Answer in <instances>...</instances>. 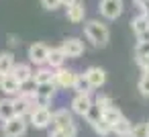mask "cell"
I'll return each instance as SVG.
<instances>
[{"label": "cell", "mask_w": 149, "mask_h": 137, "mask_svg": "<svg viewBox=\"0 0 149 137\" xmlns=\"http://www.w3.org/2000/svg\"><path fill=\"white\" fill-rule=\"evenodd\" d=\"M25 131H27V117H21V115L10 117L2 125L4 137H21V135H25Z\"/></svg>", "instance_id": "obj_2"}, {"label": "cell", "mask_w": 149, "mask_h": 137, "mask_svg": "<svg viewBox=\"0 0 149 137\" xmlns=\"http://www.w3.org/2000/svg\"><path fill=\"white\" fill-rule=\"evenodd\" d=\"M129 137H149V127H147V123L133 125V131H131Z\"/></svg>", "instance_id": "obj_27"}, {"label": "cell", "mask_w": 149, "mask_h": 137, "mask_svg": "<svg viewBox=\"0 0 149 137\" xmlns=\"http://www.w3.org/2000/svg\"><path fill=\"white\" fill-rule=\"evenodd\" d=\"M76 78H78V74H76V72H72V70L57 68V72H55V84H57V86H61V88H74Z\"/></svg>", "instance_id": "obj_9"}, {"label": "cell", "mask_w": 149, "mask_h": 137, "mask_svg": "<svg viewBox=\"0 0 149 137\" xmlns=\"http://www.w3.org/2000/svg\"><path fill=\"white\" fill-rule=\"evenodd\" d=\"M13 68H15V55L10 51L0 53V76L13 74Z\"/></svg>", "instance_id": "obj_15"}, {"label": "cell", "mask_w": 149, "mask_h": 137, "mask_svg": "<svg viewBox=\"0 0 149 137\" xmlns=\"http://www.w3.org/2000/svg\"><path fill=\"white\" fill-rule=\"evenodd\" d=\"M92 127H94V131H96L98 135H108V133H112V125H110L104 117H102L100 121H96Z\"/></svg>", "instance_id": "obj_24"}, {"label": "cell", "mask_w": 149, "mask_h": 137, "mask_svg": "<svg viewBox=\"0 0 149 137\" xmlns=\"http://www.w3.org/2000/svg\"><path fill=\"white\" fill-rule=\"evenodd\" d=\"M147 127H149V123H147Z\"/></svg>", "instance_id": "obj_38"}, {"label": "cell", "mask_w": 149, "mask_h": 137, "mask_svg": "<svg viewBox=\"0 0 149 137\" xmlns=\"http://www.w3.org/2000/svg\"><path fill=\"white\" fill-rule=\"evenodd\" d=\"M59 4H61V0H41V6L45 10H55Z\"/></svg>", "instance_id": "obj_31"}, {"label": "cell", "mask_w": 149, "mask_h": 137, "mask_svg": "<svg viewBox=\"0 0 149 137\" xmlns=\"http://www.w3.org/2000/svg\"><path fill=\"white\" fill-rule=\"evenodd\" d=\"M86 76H88V80L92 82L94 88H100V86L106 82V72H104L102 68H96V66L88 68V70H86Z\"/></svg>", "instance_id": "obj_11"}, {"label": "cell", "mask_w": 149, "mask_h": 137, "mask_svg": "<svg viewBox=\"0 0 149 137\" xmlns=\"http://www.w3.org/2000/svg\"><path fill=\"white\" fill-rule=\"evenodd\" d=\"M102 113H104V110H102V106L94 102V104H92V108L86 113V121H88L90 125H94L96 121H100V119H102Z\"/></svg>", "instance_id": "obj_22"}, {"label": "cell", "mask_w": 149, "mask_h": 137, "mask_svg": "<svg viewBox=\"0 0 149 137\" xmlns=\"http://www.w3.org/2000/svg\"><path fill=\"white\" fill-rule=\"evenodd\" d=\"M131 27H133V31H135V35L139 37L141 33H145L147 29H149V17L145 15V13H141L137 19H133L131 21Z\"/></svg>", "instance_id": "obj_19"}, {"label": "cell", "mask_w": 149, "mask_h": 137, "mask_svg": "<svg viewBox=\"0 0 149 137\" xmlns=\"http://www.w3.org/2000/svg\"><path fill=\"white\" fill-rule=\"evenodd\" d=\"M65 53H63V49L61 47H53V49H49V57H47V64H49V68H61L63 66V62H65Z\"/></svg>", "instance_id": "obj_12"}, {"label": "cell", "mask_w": 149, "mask_h": 137, "mask_svg": "<svg viewBox=\"0 0 149 137\" xmlns=\"http://www.w3.org/2000/svg\"><path fill=\"white\" fill-rule=\"evenodd\" d=\"M102 117H104V119H106L110 125H114V123H118V121H120L125 115L120 113V108H118V106H112V108H106V110L102 113Z\"/></svg>", "instance_id": "obj_21"}, {"label": "cell", "mask_w": 149, "mask_h": 137, "mask_svg": "<svg viewBox=\"0 0 149 137\" xmlns=\"http://www.w3.org/2000/svg\"><path fill=\"white\" fill-rule=\"evenodd\" d=\"M139 41H149V29H147L145 33H141V35H139Z\"/></svg>", "instance_id": "obj_34"}, {"label": "cell", "mask_w": 149, "mask_h": 137, "mask_svg": "<svg viewBox=\"0 0 149 137\" xmlns=\"http://www.w3.org/2000/svg\"><path fill=\"white\" fill-rule=\"evenodd\" d=\"M133 2H135V4H137V6H139V8H141V6H143V4H145V2H147V0H133Z\"/></svg>", "instance_id": "obj_37"}, {"label": "cell", "mask_w": 149, "mask_h": 137, "mask_svg": "<svg viewBox=\"0 0 149 137\" xmlns=\"http://www.w3.org/2000/svg\"><path fill=\"white\" fill-rule=\"evenodd\" d=\"M0 90L8 96H19L21 94V82L13 76V74H6V76H0Z\"/></svg>", "instance_id": "obj_6"}, {"label": "cell", "mask_w": 149, "mask_h": 137, "mask_svg": "<svg viewBox=\"0 0 149 137\" xmlns=\"http://www.w3.org/2000/svg\"><path fill=\"white\" fill-rule=\"evenodd\" d=\"M92 82L88 80V76L86 74H78V78H76V84H74V90L78 92V94H90L92 92Z\"/></svg>", "instance_id": "obj_17"}, {"label": "cell", "mask_w": 149, "mask_h": 137, "mask_svg": "<svg viewBox=\"0 0 149 137\" xmlns=\"http://www.w3.org/2000/svg\"><path fill=\"white\" fill-rule=\"evenodd\" d=\"M13 76L23 84V82H27V80L33 78V70H31L29 64H15V68H13Z\"/></svg>", "instance_id": "obj_13"}, {"label": "cell", "mask_w": 149, "mask_h": 137, "mask_svg": "<svg viewBox=\"0 0 149 137\" xmlns=\"http://www.w3.org/2000/svg\"><path fill=\"white\" fill-rule=\"evenodd\" d=\"M137 64L143 68V72L149 70V55H147V57H137Z\"/></svg>", "instance_id": "obj_32"}, {"label": "cell", "mask_w": 149, "mask_h": 137, "mask_svg": "<svg viewBox=\"0 0 149 137\" xmlns=\"http://www.w3.org/2000/svg\"><path fill=\"white\" fill-rule=\"evenodd\" d=\"M98 8H100V15L104 19L114 21V19H118L123 15L125 4H123V0H100V6Z\"/></svg>", "instance_id": "obj_3"}, {"label": "cell", "mask_w": 149, "mask_h": 137, "mask_svg": "<svg viewBox=\"0 0 149 137\" xmlns=\"http://www.w3.org/2000/svg\"><path fill=\"white\" fill-rule=\"evenodd\" d=\"M8 43H10V47H17V45L21 43V39H19L17 35H8Z\"/></svg>", "instance_id": "obj_33"}, {"label": "cell", "mask_w": 149, "mask_h": 137, "mask_svg": "<svg viewBox=\"0 0 149 137\" xmlns=\"http://www.w3.org/2000/svg\"><path fill=\"white\" fill-rule=\"evenodd\" d=\"M84 17H86V8H84L82 2H76V4H72V6H68V21H72V23H82Z\"/></svg>", "instance_id": "obj_14"}, {"label": "cell", "mask_w": 149, "mask_h": 137, "mask_svg": "<svg viewBox=\"0 0 149 137\" xmlns=\"http://www.w3.org/2000/svg\"><path fill=\"white\" fill-rule=\"evenodd\" d=\"M61 49L68 57H80L84 53V43L76 37H68L63 43H61Z\"/></svg>", "instance_id": "obj_8"}, {"label": "cell", "mask_w": 149, "mask_h": 137, "mask_svg": "<svg viewBox=\"0 0 149 137\" xmlns=\"http://www.w3.org/2000/svg\"><path fill=\"white\" fill-rule=\"evenodd\" d=\"M76 2H78V0H61L63 6H72V4H76Z\"/></svg>", "instance_id": "obj_35"}, {"label": "cell", "mask_w": 149, "mask_h": 137, "mask_svg": "<svg viewBox=\"0 0 149 137\" xmlns=\"http://www.w3.org/2000/svg\"><path fill=\"white\" fill-rule=\"evenodd\" d=\"M96 104H100V106H102V110L116 106V104H114V100H112L110 96H98V98H96Z\"/></svg>", "instance_id": "obj_29"}, {"label": "cell", "mask_w": 149, "mask_h": 137, "mask_svg": "<svg viewBox=\"0 0 149 137\" xmlns=\"http://www.w3.org/2000/svg\"><path fill=\"white\" fill-rule=\"evenodd\" d=\"M139 92L145 98H149V70H145L141 74V78H139Z\"/></svg>", "instance_id": "obj_25"}, {"label": "cell", "mask_w": 149, "mask_h": 137, "mask_svg": "<svg viewBox=\"0 0 149 137\" xmlns=\"http://www.w3.org/2000/svg\"><path fill=\"white\" fill-rule=\"evenodd\" d=\"M15 100L13 98H4V100H0V121H8L10 117H15Z\"/></svg>", "instance_id": "obj_16"}, {"label": "cell", "mask_w": 149, "mask_h": 137, "mask_svg": "<svg viewBox=\"0 0 149 137\" xmlns=\"http://www.w3.org/2000/svg\"><path fill=\"white\" fill-rule=\"evenodd\" d=\"M131 131H133V123H131L127 117H123L118 123L112 125V133H116V135H120V137H129Z\"/></svg>", "instance_id": "obj_18"}, {"label": "cell", "mask_w": 149, "mask_h": 137, "mask_svg": "<svg viewBox=\"0 0 149 137\" xmlns=\"http://www.w3.org/2000/svg\"><path fill=\"white\" fill-rule=\"evenodd\" d=\"M51 121H53V113L49 108H35L31 113V125L35 129H45L51 125Z\"/></svg>", "instance_id": "obj_4"}, {"label": "cell", "mask_w": 149, "mask_h": 137, "mask_svg": "<svg viewBox=\"0 0 149 137\" xmlns=\"http://www.w3.org/2000/svg\"><path fill=\"white\" fill-rule=\"evenodd\" d=\"M149 55V41H139L135 47V57H147Z\"/></svg>", "instance_id": "obj_28"}, {"label": "cell", "mask_w": 149, "mask_h": 137, "mask_svg": "<svg viewBox=\"0 0 149 137\" xmlns=\"http://www.w3.org/2000/svg\"><path fill=\"white\" fill-rule=\"evenodd\" d=\"M55 82H45V84H39L37 86V94H41V96H53L55 94Z\"/></svg>", "instance_id": "obj_26"}, {"label": "cell", "mask_w": 149, "mask_h": 137, "mask_svg": "<svg viewBox=\"0 0 149 137\" xmlns=\"http://www.w3.org/2000/svg\"><path fill=\"white\" fill-rule=\"evenodd\" d=\"M47 57H49V47L45 43H33L29 47V59H31V64L43 66V64H47Z\"/></svg>", "instance_id": "obj_5"}, {"label": "cell", "mask_w": 149, "mask_h": 137, "mask_svg": "<svg viewBox=\"0 0 149 137\" xmlns=\"http://www.w3.org/2000/svg\"><path fill=\"white\" fill-rule=\"evenodd\" d=\"M33 80L37 84H45V82H55V72H51V68H41L33 74Z\"/></svg>", "instance_id": "obj_20"}, {"label": "cell", "mask_w": 149, "mask_h": 137, "mask_svg": "<svg viewBox=\"0 0 149 137\" xmlns=\"http://www.w3.org/2000/svg\"><path fill=\"white\" fill-rule=\"evenodd\" d=\"M51 125H53V129H68L70 125H74V121H72V115L65 108H61V110H55L53 113Z\"/></svg>", "instance_id": "obj_10"}, {"label": "cell", "mask_w": 149, "mask_h": 137, "mask_svg": "<svg viewBox=\"0 0 149 137\" xmlns=\"http://www.w3.org/2000/svg\"><path fill=\"white\" fill-rule=\"evenodd\" d=\"M141 10H143L145 15H149V0H147V2H145L143 6H141Z\"/></svg>", "instance_id": "obj_36"}, {"label": "cell", "mask_w": 149, "mask_h": 137, "mask_svg": "<svg viewBox=\"0 0 149 137\" xmlns=\"http://www.w3.org/2000/svg\"><path fill=\"white\" fill-rule=\"evenodd\" d=\"M35 104L39 108H47L51 104V96H41V94H35Z\"/></svg>", "instance_id": "obj_30"}, {"label": "cell", "mask_w": 149, "mask_h": 137, "mask_svg": "<svg viewBox=\"0 0 149 137\" xmlns=\"http://www.w3.org/2000/svg\"><path fill=\"white\" fill-rule=\"evenodd\" d=\"M92 98H90V94H76L74 96V100H72V110L76 113V115H82V117H86V113L92 108Z\"/></svg>", "instance_id": "obj_7"}, {"label": "cell", "mask_w": 149, "mask_h": 137, "mask_svg": "<svg viewBox=\"0 0 149 137\" xmlns=\"http://www.w3.org/2000/svg\"><path fill=\"white\" fill-rule=\"evenodd\" d=\"M84 33L88 35V39L96 45V47H104L110 39V33L106 29V25H102L100 21H90L84 27Z\"/></svg>", "instance_id": "obj_1"}, {"label": "cell", "mask_w": 149, "mask_h": 137, "mask_svg": "<svg viewBox=\"0 0 149 137\" xmlns=\"http://www.w3.org/2000/svg\"><path fill=\"white\" fill-rule=\"evenodd\" d=\"M78 135V129L76 125H70L68 129H51L49 137H76Z\"/></svg>", "instance_id": "obj_23"}]
</instances>
